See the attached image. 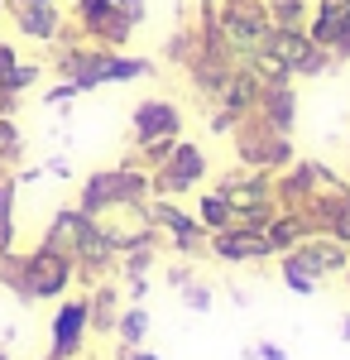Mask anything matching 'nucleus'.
<instances>
[{
    "mask_svg": "<svg viewBox=\"0 0 350 360\" xmlns=\"http://www.w3.org/2000/svg\"><path fill=\"white\" fill-rule=\"evenodd\" d=\"M91 327H101V332L115 327V293H110V288H101V293L91 298Z\"/></svg>",
    "mask_w": 350,
    "mask_h": 360,
    "instance_id": "nucleus-16",
    "label": "nucleus"
},
{
    "mask_svg": "<svg viewBox=\"0 0 350 360\" xmlns=\"http://www.w3.org/2000/svg\"><path fill=\"white\" fill-rule=\"evenodd\" d=\"M154 193V178L149 173H139V168H106V173H91L86 183H82V212H96V207H106V202H144V197Z\"/></svg>",
    "mask_w": 350,
    "mask_h": 360,
    "instance_id": "nucleus-4",
    "label": "nucleus"
},
{
    "mask_svg": "<svg viewBox=\"0 0 350 360\" xmlns=\"http://www.w3.org/2000/svg\"><path fill=\"white\" fill-rule=\"evenodd\" d=\"M188 307L192 312H207V307H212V293H207L202 283H188Z\"/></svg>",
    "mask_w": 350,
    "mask_h": 360,
    "instance_id": "nucleus-21",
    "label": "nucleus"
},
{
    "mask_svg": "<svg viewBox=\"0 0 350 360\" xmlns=\"http://www.w3.org/2000/svg\"><path fill=\"white\" fill-rule=\"evenodd\" d=\"M72 15L86 39H96L101 49H120L144 20V0H77Z\"/></svg>",
    "mask_w": 350,
    "mask_h": 360,
    "instance_id": "nucleus-2",
    "label": "nucleus"
},
{
    "mask_svg": "<svg viewBox=\"0 0 350 360\" xmlns=\"http://www.w3.org/2000/svg\"><path fill=\"white\" fill-rule=\"evenodd\" d=\"M0 360H10V356H5V351H0Z\"/></svg>",
    "mask_w": 350,
    "mask_h": 360,
    "instance_id": "nucleus-25",
    "label": "nucleus"
},
{
    "mask_svg": "<svg viewBox=\"0 0 350 360\" xmlns=\"http://www.w3.org/2000/svg\"><path fill=\"white\" fill-rule=\"evenodd\" d=\"M72 274H77L72 255H63V250L48 245V240L34 250V255H5V259H0V278H5L25 303L63 298L67 283H72Z\"/></svg>",
    "mask_w": 350,
    "mask_h": 360,
    "instance_id": "nucleus-1",
    "label": "nucleus"
},
{
    "mask_svg": "<svg viewBox=\"0 0 350 360\" xmlns=\"http://www.w3.org/2000/svg\"><path fill=\"white\" fill-rule=\"evenodd\" d=\"M0 5H5V0H0Z\"/></svg>",
    "mask_w": 350,
    "mask_h": 360,
    "instance_id": "nucleus-26",
    "label": "nucleus"
},
{
    "mask_svg": "<svg viewBox=\"0 0 350 360\" xmlns=\"http://www.w3.org/2000/svg\"><path fill=\"white\" fill-rule=\"evenodd\" d=\"M115 332H120L125 346H139L144 332H149V312H144V307H125V312L115 317Z\"/></svg>",
    "mask_w": 350,
    "mask_h": 360,
    "instance_id": "nucleus-15",
    "label": "nucleus"
},
{
    "mask_svg": "<svg viewBox=\"0 0 350 360\" xmlns=\"http://www.w3.org/2000/svg\"><path fill=\"white\" fill-rule=\"evenodd\" d=\"M202 173H207V154L197 144H173V154L154 168V193H188L192 183H202Z\"/></svg>",
    "mask_w": 350,
    "mask_h": 360,
    "instance_id": "nucleus-7",
    "label": "nucleus"
},
{
    "mask_svg": "<svg viewBox=\"0 0 350 360\" xmlns=\"http://www.w3.org/2000/svg\"><path fill=\"white\" fill-rule=\"evenodd\" d=\"M72 96H77V86H72V82H58L44 101H48V106H63V101H72Z\"/></svg>",
    "mask_w": 350,
    "mask_h": 360,
    "instance_id": "nucleus-22",
    "label": "nucleus"
},
{
    "mask_svg": "<svg viewBox=\"0 0 350 360\" xmlns=\"http://www.w3.org/2000/svg\"><path fill=\"white\" fill-rule=\"evenodd\" d=\"M0 20H5V5H0Z\"/></svg>",
    "mask_w": 350,
    "mask_h": 360,
    "instance_id": "nucleus-24",
    "label": "nucleus"
},
{
    "mask_svg": "<svg viewBox=\"0 0 350 360\" xmlns=\"http://www.w3.org/2000/svg\"><path fill=\"white\" fill-rule=\"evenodd\" d=\"M5 10H10V20H15V29L25 39L53 44L58 34H63V15H58L53 0H5Z\"/></svg>",
    "mask_w": 350,
    "mask_h": 360,
    "instance_id": "nucleus-8",
    "label": "nucleus"
},
{
    "mask_svg": "<svg viewBox=\"0 0 350 360\" xmlns=\"http://www.w3.org/2000/svg\"><path fill=\"white\" fill-rule=\"evenodd\" d=\"M86 332H91V298H67V303L53 312V346H48V360H72L82 351Z\"/></svg>",
    "mask_w": 350,
    "mask_h": 360,
    "instance_id": "nucleus-6",
    "label": "nucleus"
},
{
    "mask_svg": "<svg viewBox=\"0 0 350 360\" xmlns=\"http://www.w3.org/2000/svg\"><path fill=\"white\" fill-rule=\"evenodd\" d=\"M326 226H331V236H336V240H346V245H350V197L346 193L336 197V207H331Z\"/></svg>",
    "mask_w": 350,
    "mask_h": 360,
    "instance_id": "nucleus-17",
    "label": "nucleus"
},
{
    "mask_svg": "<svg viewBox=\"0 0 350 360\" xmlns=\"http://www.w3.org/2000/svg\"><path fill=\"white\" fill-rule=\"evenodd\" d=\"M212 250L221 259H264L269 255V236L264 231H249V226H226L212 236Z\"/></svg>",
    "mask_w": 350,
    "mask_h": 360,
    "instance_id": "nucleus-10",
    "label": "nucleus"
},
{
    "mask_svg": "<svg viewBox=\"0 0 350 360\" xmlns=\"http://www.w3.org/2000/svg\"><path fill=\"white\" fill-rule=\"evenodd\" d=\"M149 217H154V226H163V231H168L183 250H197V245H202V236H207V226L192 221V217H183V212H178V207H168V202H154V207H149Z\"/></svg>",
    "mask_w": 350,
    "mask_h": 360,
    "instance_id": "nucleus-12",
    "label": "nucleus"
},
{
    "mask_svg": "<svg viewBox=\"0 0 350 360\" xmlns=\"http://www.w3.org/2000/svg\"><path fill=\"white\" fill-rule=\"evenodd\" d=\"M39 72H44L39 63H15V72L5 77V91H10V96H20L25 86H34V82H39Z\"/></svg>",
    "mask_w": 350,
    "mask_h": 360,
    "instance_id": "nucleus-18",
    "label": "nucleus"
},
{
    "mask_svg": "<svg viewBox=\"0 0 350 360\" xmlns=\"http://www.w3.org/2000/svg\"><path fill=\"white\" fill-rule=\"evenodd\" d=\"M202 226H207V231H226V226H235V212H231V202H226L221 193L202 197Z\"/></svg>",
    "mask_w": 350,
    "mask_h": 360,
    "instance_id": "nucleus-14",
    "label": "nucleus"
},
{
    "mask_svg": "<svg viewBox=\"0 0 350 360\" xmlns=\"http://www.w3.org/2000/svg\"><path fill=\"white\" fill-rule=\"evenodd\" d=\"M135 144H154V139H178V106H168V101H139L135 106Z\"/></svg>",
    "mask_w": 350,
    "mask_h": 360,
    "instance_id": "nucleus-9",
    "label": "nucleus"
},
{
    "mask_svg": "<svg viewBox=\"0 0 350 360\" xmlns=\"http://www.w3.org/2000/svg\"><path fill=\"white\" fill-rule=\"evenodd\" d=\"M264 53H269L273 63H283L288 72H322L326 68V49H317V44L307 39V29H269Z\"/></svg>",
    "mask_w": 350,
    "mask_h": 360,
    "instance_id": "nucleus-5",
    "label": "nucleus"
},
{
    "mask_svg": "<svg viewBox=\"0 0 350 360\" xmlns=\"http://www.w3.org/2000/svg\"><path fill=\"white\" fill-rule=\"evenodd\" d=\"M86 217L101 226V236L115 245V255L154 240V217H149L144 202H106V207H96V212H86Z\"/></svg>",
    "mask_w": 350,
    "mask_h": 360,
    "instance_id": "nucleus-3",
    "label": "nucleus"
},
{
    "mask_svg": "<svg viewBox=\"0 0 350 360\" xmlns=\"http://www.w3.org/2000/svg\"><path fill=\"white\" fill-rule=\"evenodd\" d=\"M283 278L293 283L297 293H312V288H317V278H312V274H302V269H297L293 259H283Z\"/></svg>",
    "mask_w": 350,
    "mask_h": 360,
    "instance_id": "nucleus-20",
    "label": "nucleus"
},
{
    "mask_svg": "<svg viewBox=\"0 0 350 360\" xmlns=\"http://www.w3.org/2000/svg\"><path fill=\"white\" fill-rule=\"evenodd\" d=\"M15 255V183L0 178V259Z\"/></svg>",
    "mask_w": 350,
    "mask_h": 360,
    "instance_id": "nucleus-13",
    "label": "nucleus"
},
{
    "mask_svg": "<svg viewBox=\"0 0 350 360\" xmlns=\"http://www.w3.org/2000/svg\"><path fill=\"white\" fill-rule=\"evenodd\" d=\"M120 360H159V356H149V351H139V346H125V351H120Z\"/></svg>",
    "mask_w": 350,
    "mask_h": 360,
    "instance_id": "nucleus-23",
    "label": "nucleus"
},
{
    "mask_svg": "<svg viewBox=\"0 0 350 360\" xmlns=\"http://www.w3.org/2000/svg\"><path fill=\"white\" fill-rule=\"evenodd\" d=\"M302 274L322 278V274H336V269H346V250H341V240H307V245L297 250V255H288Z\"/></svg>",
    "mask_w": 350,
    "mask_h": 360,
    "instance_id": "nucleus-11",
    "label": "nucleus"
},
{
    "mask_svg": "<svg viewBox=\"0 0 350 360\" xmlns=\"http://www.w3.org/2000/svg\"><path fill=\"white\" fill-rule=\"evenodd\" d=\"M273 29H302V0H273Z\"/></svg>",
    "mask_w": 350,
    "mask_h": 360,
    "instance_id": "nucleus-19",
    "label": "nucleus"
}]
</instances>
